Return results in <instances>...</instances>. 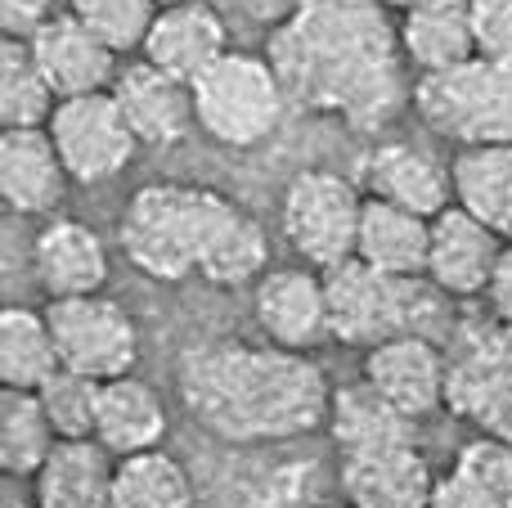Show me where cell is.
Here are the masks:
<instances>
[{"instance_id": "9c48e42d", "label": "cell", "mask_w": 512, "mask_h": 508, "mask_svg": "<svg viewBox=\"0 0 512 508\" xmlns=\"http://www.w3.org/2000/svg\"><path fill=\"white\" fill-rule=\"evenodd\" d=\"M45 320H50L63 369L72 374L113 383V378L135 374L140 365V329H135L131 311L113 297H59L45 306Z\"/></svg>"}, {"instance_id": "e0dca14e", "label": "cell", "mask_w": 512, "mask_h": 508, "mask_svg": "<svg viewBox=\"0 0 512 508\" xmlns=\"http://www.w3.org/2000/svg\"><path fill=\"white\" fill-rule=\"evenodd\" d=\"M140 54H144V63H153V68L194 86L221 54H230V32H225V18L207 0L167 5L153 18L149 41H144Z\"/></svg>"}, {"instance_id": "1f68e13d", "label": "cell", "mask_w": 512, "mask_h": 508, "mask_svg": "<svg viewBox=\"0 0 512 508\" xmlns=\"http://www.w3.org/2000/svg\"><path fill=\"white\" fill-rule=\"evenodd\" d=\"M68 14L113 54H126V50H144L158 5L153 0H72Z\"/></svg>"}, {"instance_id": "4fadbf2b", "label": "cell", "mask_w": 512, "mask_h": 508, "mask_svg": "<svg viewBox=\"0 0 512 508\" xmlns=\"http://www.w3.org/2000/svg\"><path fill=\"white\" fill-rule=\"evenodd\" d=\"M508 243L490 234L472 212L450 203L432 221V252H427V284L450 302H477L490 293V279L499 270Z\"/></svg>"}, {"instance_id": "d6986e66", "label": "cell", "mask_w": 512, "mask_h": 508, "mask_svg": "<svg viewBox=\"0 0 512 508\" xmlns=\"http://www.w3.org/2000/svg\"><path fill=\"white\" fill-rule=\"evenodd\" d=\"M436 491V473L414 446H391L373 455L342 459L346 508H427Z\"/></svg>"}, {"instance_id": "ab89813d", "label": "cell", "mask_w": 512, "mask_h": 508, "mask_svg": "<svg viewBox=\"0 0 512 508\" xmlns=\"http://www.w3.org/2000/svg\"><path fill=\"white\" fill-rule=\"evenodd\" d=\"M382 9H400V14H409V9H418V5H427V0H378Z\"/></svg>"}, {"instance_id": "8992f818", "label": "cell", "mask_w": 512, "mask_h": 508, "mask_svg": "<svg viewBox=\"0 0 512 508\" xmlns=\"http://www.w3.org/2000/svg\"><path fill=\"white\" fill-rule=\"evenodd\" d=\"M283 108L288 95L265 54L230 50L194 81L198 126L225 149H252L270 140L274 126L283 122Z\"/></svg>"}, {"instance_id": "6da1fadb", "label": "cell", "mask_w": 512, "mask_h": 508, "mask_svg": "<svg viewBox=\"0 0 512 508\" xmlns=\"http://www.w3.org/2000/svg\"><path fill=\"white\" fill-rule=\"evenodd\" d=\"M288 104L342 117L351 131H378L405 108L400 27L378 0H301V9L270 32L265 50Z\"/></svg>"}, {"instance_id": "9a60e30c", "label": "cell", "mask_w": 512, "mask_h": 508, "mask_svg": "<svg viewBox=\"0 0 512 508\" xmlns=\"http://www.w3.org/2000/svg\"><path fill=\"white\" fill-rule=\"evenodd\" d=\"M113 99H117V108H122L131 135L140 144H153V149L180 144L198 126L194 86L162 68H153V63H144V59L126 63V68L117 72Z\"/></svg>"}, {"instance_id": "ffe728a7", "label": "cell", "mask_w": 512, "mask_h": 508, "mask_svg": "<svg viewBox=\"0 0 512 508\" xmlns=\"http://www.w3.org/2000/svg\"><path fill=\"white\" fill-rule=\"evenodd\" d=\"M68 167L54 149L50 131H5L0 135V198L18 216H50L68 194Z\"/></svg>"}, {"instance_id": "4316f807", "label": "cell", "mask_w": 512, "mask_h": 508, "mask_svg": "<svg viewBox=\"0 0 512 508\" xmlns=\"http://www.w3.org/2000/svg\"><path fill=\"white\" fill-rule=\"evenodd\" d=\"M59 369L63 360L45 311L9 302L0 311V383L5 392H41Z\"/></svg>"}, {"instance_id": "7402d4cb", "label": "cell", "mask_w": 512, "mask_h": 508, "mask_svg": "<svg viewBox=\"0 0 512 508\" xmlns=\"http://www.w3.org/2000/svg\"><path fill=\"white\" fill-rule=\"evenodd\" d=\"M400 50L414 63L418 77L463 68L477 59V32H472V0H427L400 18Z\"/></svg>"}, {"instance_id": "b9f144b4", "label": "cell", "mask_w": 512, "mask_h": 508, "mask_svg": "<svg viewBox=\"0 0 512 508\" xmlns=\"http://www.w3.org/2000/svg\"><path fill=\"white\" fill-rule=\"evenodd\" d=\"M158 9H167V5H189V0H153Z\"/></svg>"}, {"instance_id": "52a82bcc", "label": "cell", "mask_w": 512, "mask_h": 508, "mask_svg": "<svg viewBox=\"0 0 512 508\" xmlns=\"http://www.w3.org/2000/svg\"><path fill=\"white\" fill-rule=\"evenodd\" d=\"M450 392L445 410L472 423L481 437L512 441V324L495 320H463L454 324L450 342Z\"/></svg>"}, {"instance_id": "d590c367", "label": "cell", "mask_w": 512, "mask_h": 508, "mask_svg": "<svg viewBox=\"0 0 512 508\" xmlns=\"http://www.w3.org/2000/svg\"><path fill=\"white\" fill-rule=\"evenodd\" d=\"M50 18V0H0V27L9 41H32Z\"/></svg>"}, {"instance_id": "e575fe53", "label": "cell", "mask_w": 512, "mask_h": 508, "mask_svg": "<svg viewBox=\"0 0 512 508\" xmlns=\"http://www.w3.org/2000/svg\"><path fill=\"white\" fill-rule=\"evenodd\" d=\"M477 59L512 63V0H472Z\"/></svg>"}, {"instance_id": "277c9868", "label": "cell", "mask_w": 512, "mask_h": 508, "mask_svg": "<svg viewBox=\"0 0 512 508\" xmlns=\"http://www.w3.org/2000/svg\"><path fill=\"white\" fill-rule=\"evenodd\" d=\"M324 288L333 342H342V347L373 351L391 338H409V333L432 338L436 324H450V311H445L450 297L436 293L427 279L382 275V270L364 266L360 257L328 270Z\"/></svg>"}, {"instance_id": "8fae6325", "label": "cell", "mask_w": 512, "mask_h": 508, "mask_svg": "<svg viewBox=\"0 0 512 508\" xmlns=\"http://www.w3.org/2000/svg\"><path fill=\"white\" fill-rule=\"evenodd\" d=\"M252 320L265 333L270 347L310 356L333 338L328 320V288L324 275L310 266H279L265 270L261 284L252 288Z\"/></svg>"}, {"instance_id": "7c38bea8", "label": "cell", "mask_w": 512, "mask_h": 508, "mask_svg": "<svg viewBox=\"0 0 512 508\" xmlns=\"http://www.w3.org/2000/svg\"><path fill=\"white\" fill-rule=\"evenodd\" d=\"M364 383L378 396H387L405 419H427V414L445 410V392H450V356L436 338L409 333V338H391L382 347L364 351Z\"/></svg>"}, {"instance_id": "ba28073f", "label": "cell", "mask_w": 512, "mask_h": 508, "mask_svg": "<svg viewBox=\"0 0 512 508\" xmlns=\"http://www.w3.org/2000/svg\"><path fill=\"white\" fill-rule=\"evenodd\" d=\"M360 216H364V194L346 176L328 167H306L288 180L283 189L279 221L288 234L292 252L301 266L337 270L342 261H355V243H360Z\"/></svg>"}, {"instance_id": "d6a6232c", "label": "cell", "mask_w": 512, "mask_h": 508, "mask_svg": "<svg viewBox=\"0 0 512 508\" xmlns=\"http://www.w3.org/2000/svg\"><path fill=\"white\" fill-rule=\"evenodd\" d=\"M99 392H104V383H95V378H86V374H72V369H59V374L36 392L45 414H50L54 432H59V441H95Z\"/></svg>"}, {"instance_id": "60d3db41", "label": "cell", "mask_w": 512, "mask_h": 508, "mask_svg": "<svg viewBox=\"0 0 512 508\" xmlns=\"http://www.w3.org/2000/svg\"><path fill=\"white\" fill-rule=\"evenodd\" d=\"M5 508H36L32 500H14V495H5Z\"/></svg>"}, {"instance_id": "83f0119b", "label": "cell", "mask_w": 512, "mask_h": 508, "mask_svg": "<svg viewBox=\"0 0 512 508\" xmlns=\"http://www.w3.org/2000/svg\"><path fill=\"white\" fill-rule=\"evenodd\" d=\"M265 270H270V239H265V225L256 221L248 207L230 203L225 216L216 221L212 239H207L198 275L216 288H243V284H261Z\"/></svg>"}, {"instance_id": "7a4b0ae2", "label": "cell", "mask_w": 512, "mask_h": 508, "mask_svg": "<svg viewBox=\"0 0 512 508\" xmlns=\"http://www.w3.org/2000/svg\"><path fill=\"white\" fill-rule=\"evenodd\" d=\"M176 392L189 419L230 446L297 441L324 428L333 405V387L310 356L243 338L189 347L176 365Z\"/></svg>"}, {"instance_id": "5bb4252c", "label": "cell", "mask_w": 512, "mask_h": 508, "mask_svg": "<svg viewBox=\"0 0 512 508\" xmlns=\"http://www.w3.org/2000/svg\"><path fill=\"white\" fill-rule=\"evenodd\" d=\"M360 189H364V198L405 207V212L427 216V221H436V216L454 203L450 167H445L441 158H432L427 149L405 144V140L378 144L373 153H364Z\"/></svg>"}, {"instance_id": "3957f363", "label": "cell", "mask_w": 512, "mask_h": 508, "mask_svg": "<svg viewBox=\"0 0 512 508\" xmlns=\"http://www.w3.org/2000/svg\"><path fill=\"white\" fill-rule=\"evenodd\" d=\"M225 207L230 198L207 185H176V180L144 185L126 198L117 243L144 279L185 284L203 266L207 239L225 216Z\"/></svg>"}, {"instance_id": "f35d334b", "label": "cell", "mask_w": 512, "mask_h": 508, "mask_svg": "<svg viewBox=\"0 0 512 508\" xmlns=\"http://www.w3.org/2000/svg\"><path fill=\"white\" fill-rule=\"evenodd\" d=\"M486 311L495 315V320L512 324V248H504V257H499V270L486 293Z\"/></svg>"}, {"instance_id": "2e32d148", "label": "cell", "mask_w": 512, "mask_h": 508, "mask_svg": "<svg viewBox=\"0 0 512 508\" xmlns=\"http://www.w3.org/2000/svg\"><path fill=\"white\" fill-rule=\"evenodd\" d=\"M32 275L50 302L95 297L108 284V248L86 221L50 216L32 239Z\"/></svg>"}, {"instance_id": "484cf974", "label": "cell", "mask_w": 512, "mask_h": 508, "mask_svg": "<svg viewBox=\"0 0 512 508\" xmlns=\"http://www.w3.org/2000/svg\"><path fill=\"white\" fill-rule=\"evenodd\" d=\"M454 203L512 248V144L459 149L450 162Z\"/></svg>"}, {"instance_id": "4dcf8cb0", "label": "cell", "mask_w": 512, "mask_h": 508, "mask_svg": "<svg viewBox=\"0 0 512 508\" xmlns=\"http://www.w3.org/2000/svg\"><path fill=\"white\" fill-rule=\"evenodd\" d=\"M113 486L122 508H194V477L162 446L131 459H117Z\"/></svg>"}, {"instance_id": "836d02e7", "label": "cell", "mask_w": 512, "mask_h": 508, "mask_svg": "<svg viewBox=\"0 0 512 508\" xmlns=\"http://www.w3.org/2000/svg\"><path fill=\"white\" fill-rule=\"evenodd\" d=\"M454 468L468 482H477L495 504L512 508V441H499V437L468 441L459 450V459H454Z\"/></svg>"}, {"instance_id": "f546056e", "label": "cell", "mask_w": 512, "mask_h": 508, "mask_svg": "<svg viewBox=\"0 0 512 508\" xmlns=\"http://www.w3.org/2000/svg\"><path fill=\"white\" fill-rule=\"evenodd\" d=\"M54 108H59V95L45 81L32 41L5 36V45H0V122H5V131H41V126H50Z\"/></svg>"}, {"instance_id": "74e56055", "label": "cell", "mask_w": 512, "mask_h": 508, "mask_svg": "<svg viewBox=\"0 0 512 508\" xmlns=\"http://www.w3.org/2000/svg\"><path fill=\"white\" fill-rule=\"evenodd\" d=\"M225 5H230L239 18L256 23V27H270V32H279V27L301 9V0H225Z\"/></svg>"}, {"instance_id": "cb8c5ba5", "label": "cell", "mask_w": 512, "mask_h": 508, "mask_svg": "<svg viewBox=\"0 0 512 508\" xmlns=\"http://www.w3.org/2000/svg\"><path fill=\"white\" fill-rule=\"evenodd\" d=\"M117 459L99 441H59L54 459L36 477V508H122L113 486Z\"/></svg>"}, {"instance_id": "44dd1931", "label": "cell", "mask_w": 512, "mask_h": 508, "mask_svg": "<svg viewBox=\"0 0 512 508\" xmlns=\"http://www.w3.org/2000/svg\"><path fill=\"white\" fill-rule=\"evenodd\" d=\"M328 432H333L337 459H355V455H373V450H391V446H414L418 441V423L405 419L387 396H378L369 383H346L333 387V405H328Z\"/></svg>"}, {"instance_id": "ac0fdd59", "label": "cell", "mask_w": 512, "mask_h": 508, "mask_svg": "<svg viewBox=\"0 0 512 508\" xmlns=\"http://www.w3.org/2000/svg\"><path fill=\"white\" fill-rule=\"evenodd\" d=\"M32 54L59 99L108 95L117 81V54L86 32L72 14H54L32 36Z\"/></svg>"}, {"instance_id": "5b68a950", "label": "cell", "mask_w": 512, "mask_h": 508, "mask_svg": "<svg viewBox=\"0 0 512 508\" xmlns=\"http://www.w3.org/2000/svg\"><path fill=\"white\" fill-rule=\"evenodd\" d=\"M418 122L459 149L512 144V63L472 59L463 68L414 81Z\"/></svg>"}, {"instance_id": "f1b7e54d", "label": "cell", "mask_w": 512, "mask_h": 508, "mask_svg": "<svg viewBox=\"0 0 512 508\" xmlns=\"http://www.w3.org/2000/svg\"><path fill=\"white\" fill-rule=\"evenodd\" d=\"M59 450L50 414L36 392H5L0 396V468L5 477H41V468Z\"/></svg>"}, {"instance_id": "30bf717a", "label": "cell", "mask_w": 512, "mask_h": 508, "mask_svg": "<svg viewBox=\"0 0 512 508\" xmlns=\"http://www.w3.org/2000/svg\"><path fill=\"white\" fill-rule=\"evenodd\" d=\"M45 131H50L68 176L81 180V185H99V180L122 176L131 167L135 149H140V140L131 135L122 108H117L113 90L108 95L59 99Z\"/></svg>"}, {"instance_id": "8d00e7d4", "label": "cell", "mask_w": 512, "mask_h": 508, "mask_svg": "<svg viewBox=\"0 0 512 508\" xmlns=\"http://www.w3.org/2000/svg\"><path fill=\"white\" fill-rule=\"evenodd\" d=\"M427 508H504V504H495L477 482H468L459 468H450L445 477H436V491Z\"/></svg>"}, {"instance_id": "d4e9b609", "label": "cell", "mask_w": 512, "mask_h": 508, "mask_svg": "<svg viewBox=\"0 0 512 508\" xmlns=\"http://www.w3.org/2000/svg\"><path fill=\"white\" fill-rule=\"evenodd\" d=\"M427 252H432V221L427 216L364 198L360 243H355V257L364 266L396 279H427Z\"/></svg>"}, {"instance_id": "603a6c76", "label": "cell", "mask_w": 512, "mask_h": 508, "mask_svg": "<svg viewBox=\"0 0 512 508\" xmlns=\"http://www.w3.org/2000/svg\"><path fill=\"white\" fill-rule=\"evenodd\" d=\"M167 437V405L153 383H144L140 374H126L104 383L99 392V428L95 441L113 459H131L144 450H158Z\"/></svg>"}]
</instances>
